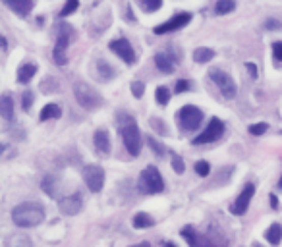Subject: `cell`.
Returning <instances> with one entry per match:
<instances>
[{"instance_id":"6da1fadb","label":"cell","mask_w":282,"mask_h":247,"mask_svg":"<svg viewBox=\"0 0 282 247\" xmlns=\"http://www.w3.org/2000/svg\"><path fill=\"white\" fill-rule=\"evenodd\" d=\"M45 219V210L37 203H21L12 210V220L20 228H33Z\"/></svg>"},{"instance_id":"7a4b0ae2","label":"cell","mask_w":282,"mask_h":247,"mask_svg":"<svg viewBox=\"0 0 282 247\" xmlns=\"http://www.w3.org/2000/svg\"><path fill=\"white\" fill-rule=\"evenodd\" d=\"M120 135H122V141L126 145L128 152L132 157H137L139 151H141V133H139V128H137L136 120L132 116L124 114V118L120 120Z\"/></svg>"},{"instance_id":"3957f363","label":"cell","mask_w":282,"mask_h":247,"mask_svg":"<svg viewBox=\"0 0 282 247\" xmlns=\"http://www.w3.org/2000/svg\"><path fill=\"white\" fill-rule=\"evenodd\" d=\"M137 186H139L141 193L153 195V193H161V191L165 190V180H163L161 172L156 170L155 166H147L145 170L141 172Z\"/></svg>"},{"instance_id":"277c9868","label":"cell","mask_w":282,"mask_h":247,"mask_svg":"<svg viewBox=\"0 0 282 247\" xmlns=\"http://www.w3.org/2000/svg\"><path fill=\"white\" fill-rule=\"evenodd\" d=\"M74 95H76L78 105H81L83 108H87V110L99 108V106L103 105L101 95L91 85H87L85 81H76L74 83Z\"/></svg>"},{"instance_id":"5b68a950","label":"cell","mask_w":282,"mask_h":247,"mask_svg":"<svg viewBox=\"0 0 282 247\" xmlns=\"http://www.w3.org/2000/svg\"><path fill=\"white\" fill-rule=\"evenodd\" d=\"M178 120H180V126H182L184 132H195V130L201 126L203 112L194 105L182 106L180 112H178Z\"/></svg>"},{"instance_id":"8992f818","label":"cell","mask_w":282,"mask_h":247,"mask_svg":"<svg viewBox=\"0 0 282 247\" xmlns=\"http://www.w3.org/2000/svg\"><path fill=\"white\" fill-rule=\"evenodd\" d=\"M74 37V27L68 25V23H62L58 33V39H56V47H54V62L62 66L66 64V48H68V43Z\"/></svg>"},{"instance_id":"52a82bcc","label":"cell","mask_w":282,"mask_h":247,"mask_svg":"<svg viewBox=\"0 0 282 247\" xmlns=\"http://www.w3.org/2000/svg\"><path fill=\"white\" fill-rule=\"evenodd\" d=\"M209 77L213 79V83H216V87L221 89V93H223L226 99H234L236 97V83H234V79L226 72L223 70H218V68H213L211 72H209Z\"/></svg>"},{"instance_id":"ba28073f","label":"cell","mask_w":282,"mask_h":247,"mask_svg":"<svg viewBox=\"0 0 282 247\" xmlns=\"http://www.w3.org/2000/svg\"><path fill=\"white\" fill-rule=\"evenodd\" d=\"M83 180L93 193H99L105 186V170L99 164H89L83 168Z\"/></svg>"},{"instance_id":"9c48e42d","label":"cell","mask_w":282,"mask_h":247,"mask_svg":"<svg viewBox=\"0 0 282 247\" xmlns=\"http://www.w3.org/2000/svg\"><path fill=\"white\" fill-rule=\"evenodd\" d=\"M190 21H192V14L180 12V14L172 16L170 19H166L165 23L156 25L153 31H155V35H165V33H172V31H176V29H182L184 25H187Z\"/></svg>"},{"instance_id":"30bf717a","label":"cell","mask_w":282,"mask_h":247,"mask_svg":"<svg viewBox=\"0 0 282 247\" xmlns=\"http://www.w3.org/2000/svg\"><path fill=\"white\" fill-rule=\"evenodd\" d=\"M224 133V123L218 120V118H211V122L207 126V130H205L201 135H197L194 141V145H205V143H211V141H216V139H221Z\"/></svg>"},{"instance_id":"8fae6325","label":"cell","mask_w":282,"mask_h":247,"mask_svg":"<svg viewBox=\"0 0 282 247\" xmlns=\"http://www.w3.org/2000/svg\"><path fill=\"white\" fill-rule=\"evenodd\" d=\"M253 193H255V186H253V183H247V186L243 188L242 193L238 195V199L230 205V212L236 214V217L243 214V212L247 210V207H249V201L253 199Z\"/></svg>"},{"instance_id":"7c38bea8","label":"cell","mask_w":282,"mask_h":247,"mask_svg":"<svg viewBox=\"0 0 282 247\" xmlns=\"http://www.w3.org/2000/svg\"><path fill=\"white\" fill-rule=\"evenodd\" d=\"M110 50H112L114 54H118L126 64H134V62H136V52H134V47L130 45L128 39H114V41L110 43Z\"/></svg>"},{"instance_id":"4fadbf2b","label":"cell","mask_w":282,"mask_h":247,"mask_svg":"<svg viewBox=\"0 0 282 247\" xmlns=\"http://www.w3.org/2000/svg\"><path fill=\"white\" fill-rule=\"evenodd\" d=\"M81 207H83V199H81V195H79V193L68 195V197L60 199V203H58L60 212H62V214H66V217L78 214L79 210H81Z\"/></svg>"},{"instance_id":"5bb4252c","label":"cell","mask_w":282,"mask_h":247,"mask_svg":"<svg viewBox=\"0 0 282 247\" xmlns=\"http://www.w3.org/2000/svg\"><path fill=\"white\" fill-rule=\"evenodd\" d=\"M197 247H226V239L223 238V234H221L218 230H214L213 226H211V230L205 232V234L199 232Z\"/></svg>"},{"instance_id":"9a60e30c","label":"cell","mask_w":282,"mask_h":247,"mask_svg":"<svg viewBox=\"0 0 282 247\" xmlns=\"http://www.w3.org/2000/svg\"><path fill=\"white\" fill-rule=\"evenodd\" d=\"M93 141H95V149L99 151V155L107 157L108 152H110V137H108V132H105V130H97V132H95V137H93Z\"/></svg>"},{"instance_id":"2e32d148","label":"cell","mask_w":282,"mask_h":247,"mask_svg":"<svg viewBox=\"0 0 282 247\" xmlns=\"http://www.w3.org/2000/svg\"><path fill=\"white\" fill-rule=\"evenodd\" d=\"M4 4L10 10H14L16 14H20V16H27L33 10V6H35L33 0H4Z\"/></svg>"},{"instance_id":"e0dca14e","label":"cell","mask_w":282,"mask_h":247,"mask_svg":"<svg viewBox=\"0 0 282 247\" xmlns=\"http://www.w3.org/2000/svg\"><path fill=\"white\" fill-rule=\"evenodd\" d=\"M0 114L6 122L14 120V101L10 95H2V99H0Z\"/></svg>"},{"instance_id":"ac0fdd59","label":"cell","mask_w":282,"mask_h":247,"mask_svg":"<svg viewBox=\"0 0 282 247\" xmlns=\"http://www.w3.org/2000/svg\"><path fill=\"white\" fill-rule=\"evenodd\" d=\"M155 64L156 68L163 72V74H172L174 72V64H172V58L163 54V52H159L155 56Z\"/></svg>"},{"instance_id":"d6986e66","label":"cell","mask_w":282,"mask_h":247,"mask_svg":"<svg viewBox=\"0 0 282 247\" xmlns=\"http://www.w3.org/2000/svg\"><path fill=\"white\" fill-rule=\"evenodd\" d=\"M265 238L271 245H278L282 241V226L280 224H271L269 230L265 232Z\"/></svg>"},{"instance_id":"ffe728a7","label":"cell","mask_w":282,"mask_h":247,"mask_svg":"<svg viewBox=\"0 0 282 247\" xmlns=\"http://www.w3.org/2000/svg\"><path fill=\"white\" fill-rule=\"evenodd\" d=\"M37 74V66L35 64H23L18 70V81L20 83H29L31 77Z\"/></svg>"},{"instance_id":"44dd1931","label":"cell","mask_w":282,"mask_h":247,"mask_svg":"<svg viewBox=\"0 0 282 247\" xmlns=\"http://www.w3.org/2000/svg\"><path fill=\"white\" fill-rule=\"evenodd\" d=\"M4 247H33L31 243V239L27 236H23V234H14L10 238L6 239V243Z\"/></svg>"},{"instance_id":"7402d4cb","label":"cell","mask_w":282,"mask_h":247,"mask_svg":"<svg viewBox=\"0 0 282 247\" xmlns=\"http://www.w3.org/2000/svg\"><path fill=\"white\" fill-rule=\"evenodd\" d=\"M60 116H62V108L58 105H47L41 110L39 118L45 122V120H54V118H60Z\"/></svg>"},{"instance_id":"603a6c76","label":"cell","mask_w":282,"mask_h":247,"mask_svg":"<svg viewBox=\"0 0 282 247\" xmlns=\"http://www.w3.org/2000/svg\"><path fill=\"white\" fill-rule=\"evenodd\" d=\"M214 58V50L213 48H207V47H201L197 48L194 52V60L197 64H205V62H211Z\"/></svg>"},{"instance_id":"cb8c5ba5","label":"cell","mask_w":282,"mask_h":247,"mask_svg":"<svg viewBox=\"0 0 282 247\" xmlns=\"http://www.w3.org/2000/svg\"><path fill=\"white\" fill-rule=\"evenodd\" d=\"M180 234H182V238H184L185 241L190 243V247H197V239H199V232H197V230H195L194 226H184Z\"/></svg>"},{"instance_id":"d4e9b609","label":"cell","mask_w":282,"mask_h":247,"mask_svg":"<svg viewBox=\"0 0 282 247\" xmlns=\"http://www.w3.org/2000/svg\"><path fill=\"white\" fill-rule=\"evenodd\" d=\"M153 224H155V220L151 219L149 214H145V212H137L134 217V226L136 228H151Z\"/></svg>"},{"instance_id":"484cf974","label":"cell","mask_w":282,"mask_h":247,"mask_svg":"<svg viewBox=\"0 0 282 247\" xmlns=\"http://www.w3.org/2000/svg\"><path fill=\"white\" fill-rule=\"evenodd\" d=\"M137 4H139V8L143 10V12L151 14V12L161 10V6H163V0H137Z\"/></svg>"},{"instance_id":"4316f807","label":"cell","mask_w":282,"mask_h":247,"mask_svg":"<svg viewBox=\"0 0 282 247\" xmlns=\"http://www.w3.org/2000/svg\"><path fill=\"white\" fill-rule=\"evenodd\" d=\"M234 8H236V2H234V0H216L214 12H216L218 16H224V14L232 12Z\"/></svg>"},{"instance_id":"83f0119b","label":"cell","mask_w":282,"mask_h":247,"mask_svg":"<svg viewBox=\"0 0 282 247\" xmlns=\"http://www.w3.org/2000/svg\"><path fill=\"white\" fill-rule=\"evenodd\" d=\"M97 68H99V76H101V79H112L114 77V68L108 66L105 60H99L97 62Z\"/></svg>"},{"instance_id":"f1b7e54d","label":"cell","mask_w":282,"mask_h":247,"mask_svg":"<svg viewBox=\"0 0 282 247\" xmlns=\"http://www.w3.org/2000/svg\"><path fill=\"white\" fill-rule=\"evenodd\" d=\"M41 186H43V191H45V193H49L50 197H54V195H56V191H54V178H52V176L43 178Z\"/></svg>"},{"instance_id":"f546056e","label":"cell","mask_w":282,"mask_h":247,"mask_svg":"<svg viewBox=\"0 0 282 247\" xmlns=\"http://www.w3.org/2000/svg\"><path fill=\"white\" fill-rule=\"evenodd\" d=\"M170 161H172V166H174L176 174H182V172L185 170L184 161H182V157H180V155H176V152H170Z\"/></svg>"},{"instance_id":"4dcf8cb0","label":"cell","mask_w":282,"mask_h":247,"mask_svg":"<svg viewBox=\"0 0 282 247\" xmlns=\"http://www.w3.org/2000/svg\"><path fill=\"white\" fill-rule=\"evenodd\" d=\"M147 143H149V147H151V151H155L156 157H163V155H165V147H163L161 143L156 141L155 137H151V135H149V137H147Z\"/></svg>"},{"instance_id":"1f68e13d","label":"cell","mask_w":282,"mask_h":247,"mask_svg":"<svg viewBox=\"0 0 282 247\" xmlns=\"http://www.w3.org/2000/svg\"><path fill=\"white\" fill-rule=\"evenodd\" d=\"M79 6V0H66V6L62 8V12H60V18H64V16H70L72 12H76Z\"/></svg>"},{"instance_id":"d6a6232c","label":"cell","mask_w":282,"mask_h":247,"mask_svg":"<svg viewBox=\"0 0 282 247\" xmlns=\"http://www.w3.org/2000/svg\"><path fill=\"white\" fill-rule=\"evenodd\" d=\"M156 101H159V105H166L170 101V91L166 87H159L156 89Z\"/></svg>"},{"instance_id":"836d02e7","label":"cell","mask_w":282,"mask_h":247,"mask_svg":"<svg viewBox=\"0 0 282 247\" xmlns=\"http://www.w3.org/2000/svg\"><path fill=\"white\" fill-rule=\"evenodd\" d=\"M195 172H197V174H199L201 178L209 176V172H211V166H209V162H207V161L195 162Z\"/></svg>"},{"instance_id":"e575fe53","label":"cell","mask_w":282,"mask_h":247,"mask_svg":"<svg viewBox=\"0 0 282 247\" xmlns=\"http://www.w3.org/2000/svg\"><path fill=\"white\" fill-rule=\"evenodd\" d=\"M143 91H145V83H141V81H134L132 83V93L136 99H141L143 97Z\"/></svg>"},{"instance_id":"d590c367","label":"cell","mask_w":282,"mask_h":247,"mask_svg":"<svg viewBox=\"0 0 282 247\" xmlns=\"http://www.w3.org/2000/svg\"><path fill=\"white\" fill-rule=\"evenodd\" d=\"M267 128H269L267 123H255V126L249 128V133H252V135H263V133L267 132Z\"/></svg>"},{"instance_id":"8d00e7d4","label":"cell","mask_w":282,"mask_h":247,"mask_svg":"<svg viewBox=\"0 0 282 247\" xmlns=\"http://www.w3.org/2000/svg\"><path fill=\"white\" fill-rule=\"evenodd\" d=\"M190 89H192V83L185 81V79H180V81L176 83V93H185V91H190Z\"/></svg>"},{"instance_id":"74e56055","label":"cell","mask_w":282,"mask_h":247,"mask_svg":"<svg viewBox=\"0 0 282 247\" xmlns=\"http://www.w3.org/2000/svg\"><path fill=\"white\" fill-rule=\"evenodd\" d=\"M33 99H35V97H33L31 91H25V93H23V110H29L31 105H33Z\"/></svg>"},{"instance_id":"f35d334b","label":"cell","mask_w":282,"mask_h":247,"mask_svg":"<svg viewBox=\"0 0 282 247\" xmlns=\"http://www.w3.org/2000/svg\"><path fill=\"white\" fill-rule=\"evenodd\" d=\"M151 126H153L159 133H163V135L166 133V128L163 126V120H159V118H151Z\"/></svg>"},{"instance_id":"ab89813d","label":"cell","mask_w":282,"mask_h":247,"mask_svg":"<svg viewBox=\"0 0 282 247\" xmlns=\"http://www.w3.org/2000/svg\"><path fill=\"white\" fill-rule=\"evenodd\" d=\"M272 52H274V58L282 62V43H274L272 45Z\"/></svg>"},{"instance_id":"60d3db41","label":"cell","mask_w":282,"mask_h":247,"mask_svg":"<svg viewBox=\"0 0 282 247\" xmlns=\"http://www.w3.org/2000/svg\"><path fill=\"white\" fill-rule=\"evenodd\" d=\"M247 70H249V74H252L253 79H257V68L253 66V64H247Z\"/></svg>"},{"instance_id":"b9f144b4","label":"cell","mask_w":282,"mask_h":247,"mask_svg":"<svg viewBox=\"0 0 282 247\" xmlns=\"http://www.w3.org/2000/svg\"><path fill=\"white\" fill-rule=\"evenodd\" d=\"M271 207H272L274 210L280 209V205H278V201H276V195H271Z\"/></svg>"},{"instance_id":"7bdbcfd3","label":"cell","mask_w":282,"mask_h":247,"mask_svg":"<svg viewBox=\"0 0 282 247\" xmlns=\"http://www.w3.org/2000/svg\"><path fill=\"white\" fill-rule=\"evenodd\" d=\"M267 27H282L280 21H267Z\"/></svg>"},{"instance_id":"ee69618b","label":"cell","mask_w":282,"mask_h":247,"mask_svg":"<svg viewBox=\"0 0 282 247\" xmlns=\"http://www.w3.org/2000/svg\"><path fill=\"white\" fill-rule=\"evenodd\" d=\"M278 190H282V178H280V181H278Z\"/></svg>"},{"instance_id":"f6af8a7d","label":"cell","mask_w":282,"mask_h":247,"mask_svg":"<svg viewBox=\"0 0 282 247\" xmlns=\"http://www.w3.org/2000/svg\"><path fill=\"white\" fill-rule=\"evenodd\" d=\"M166 247H176V245H174V243H168V245H166Z\"/></svg>"}]
</instances>
